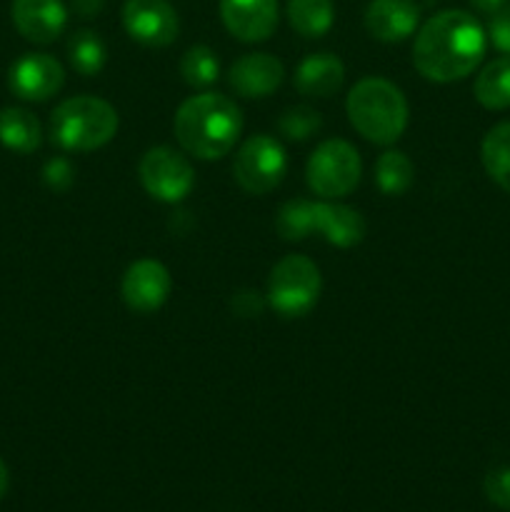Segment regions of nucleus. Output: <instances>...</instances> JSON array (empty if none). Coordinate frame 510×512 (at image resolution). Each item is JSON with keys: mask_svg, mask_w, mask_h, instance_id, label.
Wrapping results in <instances>:
<instances>
[{"mask_svg": "<svg viewBox=\"0 0 510 512\" xmlns=\"http://www.w3.org/2000/svg\"><path fill=\"white\" fill-rule=\"evenodd\" d=\"M485 30L465 10H443L420 25L413 65L430 83H455L473 73L485 55Z\"/></svg>", "mask_w": 510, "mask_h": 512, "instance_id": "1", "label": "nucleus"}, {"mask_svg": "<svg viewBox=\"0 0 510 512\" xmlns=\"http://www.w3.org/2000/svg\"><path fill=\"white\" fill-rule=\"evenodd\" d=\"M173 130L188 155L198 160H220L238 143L243 113L228 95L200 93L180 105Z\"/></svg>", "mask_w": 510, "mask_h": 512, "instance_id": "2", "label": "nucleus"}, {"mask_svg": "<svg viewBox=\"0 0 510 512\" xmlns=\"http://www.w3.org/2000/svg\"><path fill=\"white\" fill-rule=\"evenodd\" d=\"M275 230L288 243L310 238L318 233L335 248H353L363 243L365 220L355 208L328 200H288L275 215Z\"/></svg>", "mask_w": 510, "mask_h": 512, "instance_id": "3", "label": "nucleus"}, {"mask_svg": "<svg viewBox=\"0 0 510 512\" xmlns=\"http://www.w3.org/2000/svg\"><path fill=\"white\" fill-rule=\"evenodd\" d=\"M348 120L368 143L393 145L408 128V100L403 90L385 78H363L345 100Z\"/></svg>", "mask_w": 510, "mask_h": 512, "instance_id": "4", "label": "nucleus"}, {"mask_svg": "<svg viewBox=\"0 0 510 512\" xmlns=\"http://www.w3.org/2000/svg\"><path fill=\"white\" fill-rule=\"evenodd\" d=\"M118 133V113L95 95L63 100L50 115V140L70 153H88L108 145Z\"/></svg>", "mask_w": 510, "mask_h": 512, "instance_id": "5", "label": "nucleus"}, {"mask_svg": "<svg viewBox=\"0 0 510 512\" xmlns=\"http://www.w3.org/2000/svg\"><path fill=\"white\" fill-rule=\"evenodd\" d=\"M318 265L305 255H285L268 278V305L283 318H303L320 298Z\"/></svg>", "mask_w": 510, "mask_h": 512, "instance_id": "6", "label": "nucleus"}, {"mask_svg": "<svg viewBox=\"0 0 510 512\" xmlns=\"http://www.w3.org/2000/svg\"><path fill=\"white\" fill-rule=\"evenodd\" d=\"M363 175L360 153L348 140H323L305 165L308 188L323 200H338L353 193Z\"/></svg>", "mask_w": 510, "mask_h": 512, "instance_id": "7", "label": "nucleus"}, {"mask_svg": "<svg viewBox=\"0 0 510 512\" xmlns=\"http://www.w3.org/2000/svg\"><path fill=\"white\" fill-rule=\"evenodd\" d=\"M288 173V155L273 135H250L235 153V183L250 195H268L283 183Z\"/></svg>", "mask_w": 510, "mask_h": 512, "instance_id": "8", "label": "nucleus"}, {"mask_svg": "<svg viewBox=\"0 0 510 512\" xmlns=\"http://www.w3.org/2000/svg\"><path fill=\"white\" fill-rule=\"evenodd\" d=\"M138 175L150 198L160 203H180L195 185V170L180 150L155 145L140 158Z\"/></svg>", "mask_w": 510, "mask_h": 512, "instance_id": "9", "label": "nucleus"}, {"mask_svg": "<svg viewBox=\"0 0 510 512\" xmlns=\"http://www.w3.org/2000/svg\"><path fill=\"white\" fill-rule=\"evenodd\" d=\"M125 33L145 48H168L180 33L178 13L168 0H125Z\"/></svg>", "mask_w": 510, "mask_h": 512, "instance_id": "10", "label": "nucleus"}, {"mask_svg": "<svg viewBox=\"0 0 510 512\" xmlns=\"http://www.w3.org/2000/svg\"><path fill=\"white\" fill-rule=\"evenodd\" d=\"M65 85V68L48 53H25L10 65L8 88L25 103H45Z\"/></svg>", "mask_w": 510, "mask_h": 512, "instance_id": "11", "label": "nucleus"}, {"mask_svg": "<svg viewBox=\"0 0 510 512\" xmlns=\"http://www.w3.org/2000/svg\"><path fill=\"white\" fill-rule=\"evenodd\" d=\"M173 290V280H170L168 268L158 260H135L123 275V285H120V295L123 303L128 305L133 313H155L165 305Z\"/></svg>", "mask_w": 510, "mask_h": 512, "instance_id": "12", "label": "nucleus"}, {"mask_svg": "<svg viewBox=\"0 0 510 512\" xmlns=\"http://www.w3.org/2000/svg\"><path fill=\"white\" fill-rule=\"evenodd\" d=\"M220 20L240 43H263L278 28V0H220Z\"/></svg>", "mask_w": 510, "mask_h": 512, "instance_id": "13", "label": "nucleus"}, {"mask_svg": "<svg viewBox=\"0 0 510 512\" xmlns=\"http://www.w3.org/2000/svg\"><path fill=\"white\" fill-rule=\"evenodd\" d=\"M10 15L15 30L35 45L55 43L68 23L63 0H13Z\"/></svg>", "mask_w": 510, "mask_h": 512, "instance_id": "14", "label": "nucleus"}, {"mask_svg": "<svg viewBox=\"0 0 510 512\" xmlns=\"http://www.w3.org/2000/svg\"><path fill=\"white\" fill-rule=\"evenodd\" d=\"M285 68L275 55L248 53L228 70V83L240 98H268L283 85Z\"/></svg>", "mask_w": 510, "mask_h": 512, "instance_id": "15", "label": "nucleus"}, {"mask_svg": "<svg viewBox=\"0 0 510 512\" xmlns=\"http://www.w3.org/2000/svg\"><path fill=\"white\" fill-rule=\"evenodd\" d=\"M363 20L365 30L380 43H403L418 28L420 10L415 0H370Z\"/></svg>", "mask_w": 510, "mask_h": 512, "instance_id": "16", "label": "nucleus"}, {"mask_svg": "<svg viewBox=\"0 0 510 512\" xmlns=\"http://www.w3.org/2000/svg\"><path fill=\"white\" fill-rule=\"evenodd\" d=\"M345 80V65L338 55L333 53H313L300 60L295 68L293 83L295 90L305 98H333Z\"/></svg>", "mask_w": 510, "mask_h": 512, "instance_id": "17", "label": "nucleus"}, {"mask_svg": "<svg viewBox=\"0 0 510 512\" xmlns=\"http://www.w3.org/2000/svg\"><path fill=\"white\" fill-rule=\"evenodd\" d=\"M0 145L20 155L35 153L43 145V125L30 110L3 108L0 110Z\"/></svg>", "mask_w": 510, "mask_h": 512, "instance_id": "18", "label": "nucleus"}, {"mask_svg": "<svg viewBox=\"0 0 510 512\" xmlns=\"http://www.w3.org/2000/svg\"><path fill=\"white\" fill-rule=\"evenodd\" d=\"M475 100L488 110L510 108V55L490 60L473 85Z\"/></svg>", "mask_w": 510, "mask_h": 512, "instance_id": "19", "label": "nucleus"}, {"mask_svg": "<svg viewBox=\"0 0 510 512\" xmlns=\"http://www.w3.org/2000/svg\"><path fill=\"white\" fill-rule=\"evenodd\" d=\"M480 158H483V168L490 180L500 185L505 193H510V120L488 130L483 145H480Z\"/></svg>", "mask_w": 510, "mask_h": 512, "instance_id": "20", "label": "nucleus"}, {"mask_svg": "<svg viewBox=\"0 0 510 512\" xmlns=\"http://www.w3.org/2000/svg\"><path fill=\"white\" fill-rule=\"evenodd\" d=\"M333 0H288V23L303 38H320L333 28Z\"/></svg>", "mask_w": 510, "mask_h": 512, "instance_id": "21", "label": "nucleus"}, {"mask_svg": "<svg viewBox=\"0 0 510 512\" xmlns=\"http://www.w3.org/2000/svg\"><path fill=\"white\" fill-rule=\"evenodd\" d=\"M68 58L70 65L78 70L83 78H93L103 70L108 60V50L95 30H75L68 40Z\"/></svg>", "mask_w": 510, "mask_h": 512, "instance_id": "22", "label": "nucleus"}, {"mask_svg": "<svg viewBox=\"0 0 510 512\" xmlns=\"http://www.w3.org/2000/svg\"><path fill=\"white\" fill-rule=\"evenodd\" d=\"M415 168L400 150H385L375 163V183L385 195H403L413 185Z\"/></svg>", "mask_w": 510, "mask_h": 512, "instance_id": "23", "label": "nucleus"}, {"mask_svg": "<svg viewBox=\"0 0 510 512\" xmlns=\"http://www.w3.org/2000/svg\"><path fill=\"white\" fill-rule=\"evenodd\" d=\"M180 75L190 88H208L218 80L220 63L208 45H193L180 58Z\"/></svg>", "mask_w": 510, "mask_h": 512, "instance_id": "24", "label": "nucleus"}, {"mask_svg": "<svg viewBox=\"0 0 510 512\" xmlns=\"http://www.w3.org/2000/svg\"><path fill=\"white\" fill-rule=\"evenodd\" d=\"M320 128H323V118L310 105H293V108L283 110V115L278 118L280 135L288 140H295V143H303V140L313 138Z\"/></svg>", "mask_w": 510, "mask_h": 512, "instance_id": "25", "label": "nucleus"}, {"mask_svg": "<svg viewBox=\"0 0 510 512\" xmlns=\"http://www.w3.org/2000/svg\"><path fill=\"white\" fill-rule=\"evenodd\" d=\"M485 498L500 510H510V468H495L485 475Z\"/></svg>", "mask_w": 510, "mask_h": 512, "instance_id": "26", "label": "nucleus"}, {"mask_svg": "<svg viewBox=\"0 0 510 512\" xmlns=\"http://www.w3.org/2000/svg\"><path fill=\"white\" fill-rule=\"evenodd\" d=\"M73 165L68 158H50L43 168V180L53 190H68L73 185Z\"/></svg>", "mask_w": 510, "mask_h": 512, "instance_id": "27", "label": "nucleus"}, {"mask_svg": "<svg viewBox=\"0 0 510 512\" xmlns=\"http://www.w3.org/2000/svg\"><path fill=\"white\" fill-rule=\"evenodd\" d=\"M488 33L495 48H498L500 53L510 55V3L500 5V8L495 10Z\"/></svg>", "mask_w": 510, "mask_h": 512, "instance_id": "28", "label": "nucleus"}, {"mask_svg": "<svg viewBox=\"0 0 510 512\" xmlns=\"http://www.w3.org/2000/svg\"><path fill=\"white\" fill-rule=\"evenodd\" d=\"M105 8V0H73V10L80 15V18L90 20L98 18Z\"/></svg>", "mask_w": 510, "mask_h": 512, "instance_id": "29", "label": "nucleus"}, {"mask_svg": "<svg viewBox=\"0 0 510 512\" xmlns=\"http://www.w3.org/2000/svg\"><path fill=\"white\" fill-rule=\"evenodd\" d=\"M505 3H508V0H470V5H475L480 13H490V15H493L495 10H498L500 5H505Z\"/></svg>", "mask_w": 510, "mask_h": 512, "instance_id": "30", "label": "nucleus"}, {"mask_svg": "<svg viewBox=\"0 0 510 512\" xmlns=\"http://www.w3.org/2000/svg\"><path fill=\"white\" fill-rule=\"evenodd\" d=\"M8 485H10L8 465H5V460L0 458V500H3V498H5V493H8Z\"/></svg>", "mask_w": 510, "mask_h": 512, "instance_id": "31", "label": "nucleus"}]
</instances>
